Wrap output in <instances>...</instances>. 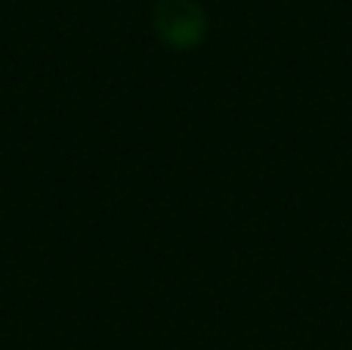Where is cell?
Segmentation results:
<instances>
[{
    "label": "cell",
    "mask_w": 352,
    "mask_h": 350,
    "mask_svg": "<svg viewBox=\"0 0 352 350\" xmlns=\"http://www.w3.org/2000/svg\"><path fill=\"white\" fill-rule=\"evenodd\" d=\"M152 28L170 50H192L204 41L207 16L195 0H158L152 10Z\"/></svg>",
    "instance_id": "cell-1"
}]
</instances>
